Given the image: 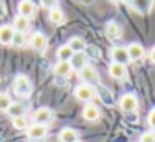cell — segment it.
Segmentation results:
<instances>
[{
	"label": "cell",
	"instance_id": "3",
	"mask_svg": "<svg viewBox=\"0 0 155 142\" xmlns=\"http://www.w3.org/2000/svg\"><path fill=\"white\" fill-rule=\"evenodd\" d=\"M119 107L124 113H134L139 107V99L134 93H125L122 98L119 99Z\"/></svg>",
	"mask_w": 155,
	"mask_h": 142
},
{
	"label": "cell",
	"instance_id": "27",
	"mask_svg": "<svg viewBox=\"0 0 155 142\" xmlns=\"http://www.w3.org/2000/svg\"><path fill=\"white\" fill-rule=\"evenodd\" d=\"M58 3H60V0H41V7L46 10L58 8Z\"/></svg>",
	"mask_w": 155,
	"mask_h": 142
},
{
	"label": "cell",
	"instance_id": "12",
	"mask_svg": "<svg viewBox=\"0 0 155 142\" xmlns=\"http://www.w3.org/2000/svg\"><path fill=\"white\" fill-rule=\"evenodd\" d=\"M125 48H127V53H129L130 61H140V59L145 56V50H143V46L140 43H130Z\"/></svg>",
	"mask_w": 155,
	"mask_h": 142
},
{
	"label": "cell",
	"instance_id": "6",
	"mask_svg": "<svg viewBox=\"0 0 155 142\" xmlns=\"http://www.w3.org/2000/svg\"><path fill=\"white\" fill-rule=\"evenodd\" d=\"M27 136L31 140H43L48 136V126H41V124H30L27 129Z\"/></svg>",
	"mask_w": 155,
	"mask_h": 142
},
{
	"label": "cell",
	"instance_id": "23",
	"mask_svg": "<svg viewBox=\"0 0 155 142\" xmlns=\"http://www.w3.org/2000/svg\"><path fill=\"white\" fill-rule=\"evenodd\" d=\"M27 113V107L23 106L21 103H12V106L8 107V111H7V114L10 116V117H18V116H25Z\"/></svg>",
	"mask_w": 155,
	"mask_h": 142
},
{
	"label": "cell",
	"instance_id": "34",
	"mask_svg": "<svg viewBox=\"0 0 155 142\" xmlns=\"http://www.w3.org/2000/svg\"><path fill=\"white\" fill-rule=\"evenodd\" d=\"M0 86H2V81H0Z\"/></svg>",
	"mask_w": 155,
	"mask_h": 142
},
{
	"label": "cell",
	"instance_id": "15",
	"mask_svg": "<svg viewBox=\"0 0 155 142\" xmlns=\"http://www.w3.org/2000/svg\"><path fill=\"white\" fill-rule=\"evenodd\" d=\"M12 28L15 30L17 33H27L28 28H30V18L27 17H21V15H17L13 18V25Z\"/></svg>",
	"mask_w": 155,
	"mask_h": 142
},
{
	"label": "cell",
	"instance_id": "19",
	"mask_svg": "<svg viewBox=\"0 0 155 142\" xmlns=\"http://www.w3.org/2000/svg\"><path fill=\"white\" fill-rule=\"evenodd\" d=\"M69 63H71L73 69L81 71L83 68H86V66H87V55L86 53H74Z\"/></svg>",
	"mask_w": 155,
	"mask_h": 142
},
{
	"label": "cell",
	"instance_id": "24",
	"mask_svg": "<svg viewBox=\"0 0 155 142\" xmlns=\"http://www.w3.org/2000/svg\"><path fill=\"white\" fill-rule=\"evenodd\" d=\"M12 126L15 127L17 130H27L28 129V117L27 116H18V117H13L12 119Z\"/></svg>",
	"mask_w": 155,
	"mask_h": 142
},
{
	"label": "cell",
	"instance_id": "8",
	"mask_svg": "<svg viewBox=\"0 0 155 142\" xmlns=\"http://www.w3.org/2000/svg\"><path fill=\"white\" fill-rule=\"evenodd\" d=\"M110 58H112V63H119V65H127L130 61L127 53V48L125 46H112L110 48Z\"/></svg>",
	"mask_w": 155,
	"mask_h": 142
},
{
	"label": "cell",
	"instance_id": "20",
	"mask_svg": "<svg viewBox=\"0 0 155 142\" xmlns=\"http://www.w3.org/2000/svg\"><path fill=\"white\" fill-rule=\"evenodd\" d=\"M68 46L71 48L74 53H84V50H86V42H84V38H81V36H73V38H69L68 42Z\"/></svg>",
	"mask_w": 155,
	"mask_h": 142
},
{
	"label": "cell",
	"instance_id": "5",
	"mask_svg": "<svg viewBox=\"0 0 155 142\" xmlns=\"http://www.w3.org/2000/svg\"><path fill=\"white\" fill-rule=\"evenodd\" d=\"M28 43H30V46L35 51H38V53H43V51L48 48V38H46L45 33H41V32L33 33V35L30 36V40H28Z\"/></svg>",
	"mask_w": 155,
	"mask_h": 142
},
{
	"label": "cell",
	"instance_id": "11",
	"mask_svg": "<svg viewBox=\"0 0 155 142\" xmlns=\"http://www.w3.org/2000/svg\"><path fill=\"white\" fill-rule=\"evenodd\" d=\"M60 142H79V132L73 127H63L58 134Z\"/></svg>",
	"mask_w": 155,
	"mask_h": 142
},
{
	"label": "cell",
	"instance_id": "30",
	"mask_svg": "<svg viewBox=\"0 0 155 142\" xmlns=\"http://www.w3.org/2000/svg\"><path fill=\"white\" fill-rule=\"evenodd\" d=\"M7 15V5L3 0H0V18H3Z\"/></svg>",
	"mask_w": 155,
	"mask_h": 142
},
{
	"label": "cell",
	"instance_id": "33",
	"mask_svg": "<svg viewBox=\"0 0 155 142\" xmlns=\"http://www.w3.org/2000/svg\"><path fill=\"white\" fill-rule=\"evenodd\" d=\"M110 2H116L117 3V2H120V0H110Z\"/></svg>",
	"mask_w": 155,
	"mask_h": 142
},
{
	"label": "cell",
	"instance_id": "18",
	"mask_svg": "<svg viewBox=\"0 0 155 142\" xmlns=\"http://www.w3.org/2000/svg\"><path fill=\"white\" fill-rule=\"evenodd\" d=\"M35 10H36V7L31 2H28V0H21L18 3V15H21V17L31 18L35 15Z\"/></svg>",
	"mask_w": 155,
	"mask_h": 142
},
{
	"label": "cell",
	"instance_id": "17",
	"mask_svg": "<svg viewBox=\"0 0 155 142\" xmlns=\"http://www.w3.org/2000/svg\"><path fill=\"white\" fill-rule=\"evenodd\" d=\"M106 35L110 40H119L122 36V28H120V25L117 22H107V25H106Z\"/></svg>",
	"mask_w": 155,
	"mask_h": 142
},
{
	"label": "cell",
	"instance_id": "31",
	"mask_svg": "<svg viewBox=\"0 0 155 142\" xmlns=\"http://www.w3.org/2000/svg\"><path fill=\"white\" fill-rule=\"evenodd\" d=\"M149 58H150V61H152L153 65H155V45H153L152 48H150V51H149Z\"/></svg>",
	"mask_w": 155,
	"mask_h": 142
},
{
	"label": "cell",
	"instance_id": "14",
	"mask_svg": "<svg viewBox=\"0 0 155 142\" xmlns=\"http://www.w3.org/2000/svg\"><path fill=\"white\" fill-rule=\"evenodd\" d=\"M109 74H110V78H114V79H117V81L125 79V76H127V68H125V65L110 63L109 65Z\"/></svg>",
	"mask_w": 155,
	"mask_h": 142
},
{
	"label": "cell",
	"instance_id": "2",
	"mask_svg": "<svg viewBox=\"0 0 155 142\" xmlns=\"http://www.w3.org/2000/svg\"><path fill=\"white\" fill-rule=\"evenodd\" d=\"M74 98L81 103H91L94 98H96V89L94 86H89V84H79L74 88Z\"/></svg>",
	"mask_w": 155,
	"mask_h": 142
},
{
	"label": "cell",
	"instance_id": "9",
	"mask_svg": "<svg viewBox=\"0 0 155 142\" xmlns=\"http://www.w3.org/2000/svg\"><path fill=\"white\" fill-rule=\"evenodd\" d=\"M73 66L69 61H58L56 65L53 66V73L56 78H60V79H66V78H69L73 74Z\"/></svg>",
	"mask_w": 155,
	"mask_h": 142
},
{
	"label": "cell",
	"instance_id": "28",
	"mask_svg": "<svg viewBox=\"0 0 155 142\" xmlns=\"http://www.w3.org/2000/svg\"><path fill=\"white\" fill-rule=\"evenodd\" d=\"M139 142H155V132L149 130V132H143L140 136V140Z\"/></svg>",
	"mask_w": 155,
	"mask_h": 142
},
{
	"label": "cell",
	"instance_id": "29",
	"mask_svg": "<svg viewBox=\"0 0 155 142\" xmlns=\"http://www.w3.org/2000/svg\"><path fill=\"white\" fill-rule=\"evenodd\" d=\"M147 124L155 130V107H153V109H150L149 116H147Z\"/></svg>",
	"mask_w": 155,
	"mask_h": 142
},
{
	"label": "cell",
	"instance_id": "7",
	"mask_svg": "<svg viewBox=\"0 0 155 142\" xmlns=\"http://www.w3.org/2000/svg\"><path fill=\"white\" fill-rule=\"evenodd\" d=\"M79 78H81V81H83L84 84L94 86V84H97V81H99V73L96 71V68L87 65L86 68H83L79 71Z\"/></svg>",
	"mask_w": 155,
	"mask_h": 142
},
{
	"label": "cell",
	"instance_id": "16",
	"mask_svg": "<svg viewBox=\"0 0 155 142\" xmlns=\"http://www.w3.org/2000/svg\"><path fill=\"white\" fill-rule=\"evenodd\" d=\"M15 30L12 28V25H2L0 27V45H12Z\"/></svg>",
	"mask_w": 155,
	"mask_h": 142
},
{
	"label": "cell",
	"instance_id": "21",
	"mask_svg": "<svg viewBox=\"0 0 155 142\" xmlns=\"http://www.w3.org/2000/svg\"><path fill=\"white\" fill-rule=\"evenodd\" d=\"M73 55H74V51H73L71 48L68 46V43H66V45H61V46L56 50L58 61H71Z\"/></svg>",
	"mask_w": 155,
	"mask_h": 142
},
{
	"label": "cell",
	"instance_id": "35",
	"mask_svg": "<svg viewBox=\"0 0 155 142\" xmlns=\"http://www.w3.org/2000/svg\"><path fill=\"white\" fill-rule=\"evenodd\" d=\"M79 142H81V140H79Z\"/></svg>",
	"mask_w": 155,
	"mask_h": 142
},
{
	"label": "cell",
	"instance_id": "26",
	"mask_svg": "<svg viewBox=\"0 0 155 142\" xmlns=\"http://www.w3.org/2000/svg\"><path fill=\"white\" fill-rule=\"evenodd\" d=\"M27 35L25 33H17L15 32V35H13V40H12V45L15 48H21V46H25L27 45Z\"/></svg>",
	"mask_w": 155,
	"mask_h": 142
},
{
	"label": "cell",
	"instance_id": "1",
	"mask_svg": "<svg viewBox=\"0 0 155 142\" xmlns=\"http://www.w3.org/2000/svg\"><path fill=\"white\" fill-rule=\"evenodd\" d=\"M13 91L20 98H30V93H31L30 78L25 76V74H18L15 78V81H13Z\"/></svg>",
	"mask_w": 155,
	"mask_h": 142
},
{
	"label": "cell",
	"instance_id": "25",
	"mask_svg": "<svg viewBox=\"0 0 155 142\" xmlns=\"http://www.w3.org/2000/svg\"><path fill=\"white\" fill-rule=\"evenodd\" d=\"M12 98H10L7 93H0V113H7L8 107L12 106Z\"/></svg>",
	"mask_w": 155,
	"mask_h": 142
},
{
	"label": "cell",
	"instance_id": "13",
	"mask_svg": "<svg viewBox=\"0 0 155 142\" xmlns=\"http://www.w3.org/2000/svg\"><path fill=\"white\" fill-rule=\"evenodd\" d=\"M83 117L86 119V121L89 122H96L99 117H101V111H99V107L96 106V104H86L83 109Z\"/></svg>",
	"mask_w": 155,
	"mask_h": 142
},
{
	"label": "cell",
	"instance_id": "10",
	"mask_svg": "<svg viewBox=\"0 0 155 142\" xmlns=\"http://www.w3.org/2000/svg\"><path fill=\"white\" fill-rule=\"evenodd\" d=\"M127 5L139 13H149L153 5V0H127Z\"/></svg>",
	"mask_w": 155,
	"mask_h": 142
},
{
	"label": "cell",
	"instance_id": "4",
	"mask_svg": "<svg viewBox=\"0 0 155 142\" xmlns=\"http://www.w3.org/2000/svg\"><path fill=\"white\" fill-rule=\"evenodd\" d=\"M54 119V113L50 109V107H40L33 113V121L35 124H41V126H48L51 124Z\"/></svg>",
	"mask_w": 155,
	"mask_h": 142
},
{
	"label": "cell",
	"instance_id": "22",
	"mask_svg": "<svg viewBox=\"0 0 155 142\" xmlns=\"http://www.w3.org/2000/svg\"><path fill=\"white\" fill-rule=\"evenodd\" d=\"M50 22L54 25H63L66 22V15L61 8H53L50 10Z\"/></svg>",
	"mask_w": 155,
	"mask_h": 142
},
{
	"label": "cell",
	"instance_id": "32",
	"mask_svg": "<svg viewBox=\"0 0 155 142\" xmlns=\"http://www.w3.org/2000/svg\"><path fill=\"white\" fill-rule=\"evenodd\" d=\"M28 2H31L35 7H36V5H41V0H28Z\"/></svg>",
	"mask_w": 155,
	"mask_h": 142
}]
</instances>
